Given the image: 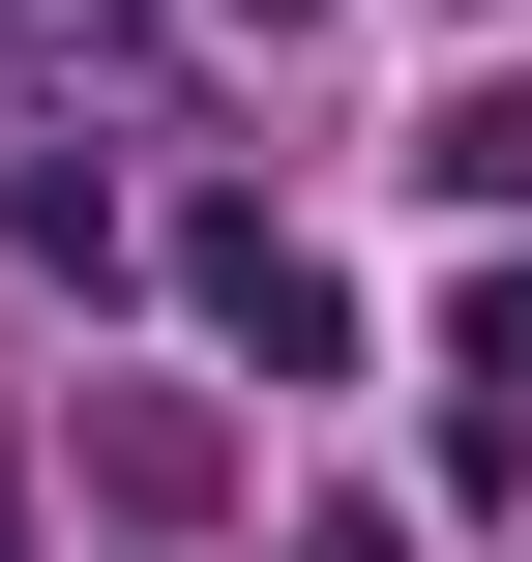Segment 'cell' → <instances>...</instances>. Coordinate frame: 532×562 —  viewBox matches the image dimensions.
Listing matches in <instances>:
<instances>
[{"mask_svg":"<svg viewBox=\"0 0 532 562\" xmlns=\"http://www.w3.org/2000/svg\"><path fill=\"white\" fill-rule=\"evenodd\" d=\"M178 296H207L267 385H326V356H355V296H326V237H296V207H207V237H178Z\"/></svg>","mask_w":532,"mask_h":562,"instance_id":"cell-1","label":"cell"},{"mask_svg":"<svg viewBox=\"0 0 532 562\" xmlns=\"http://www.w3.org/2000/svg\"><path fill=\"white\" fill-rule=\"evenodd\" d=\"M415 178H444V207H532V59H503V89H444V148H415Z\"/></svg>","mask_w":532,"mask_h":562,"instance_id":"cell-2","label":"cell"},{"mask_svg":"<svg viewBox=\"0 0 532 562\" xmlns=\"http://www.w3.org/2000/svg\"><path fill=\"white\" fill-rule=\"evenodd\" d=\"M444 385H503V415H532V267H474V296H444Z\"/></svg>","mask_w":532,"mask_h":562,"instance_id":"cell-3","label":"cell"},{"mask_svg":"<svg viewBox=\"0 0 532 562\" xmlns=\"http://www.w3.org/2000/svg\"><path fill=\"white\" fill-rule=\"evenodd\" d=\"M296 562H415V504H296Z\"/></svg>","mask_w":532,"mask_h":562,"instance_id":"cell-4","label":"cell"},{"mask_svg":"<svg viewBox=\"0 0 532 562\" xmlns=\"http://www.w3.org/2000/svg\"><path fill=\"white\" fill-rule=\"evenodd\" d=\"M207 30H296V0H207Z\"/></svg>","mask_w":532,"mask_h":562,"instance_id":"cell-5","label":"cell"},{"mask_svg":"<svg viewBox=\"0 0 532 562\" xmlns=\"http://www.w3.org/2000/svg\"><path fill=\"white\" fill-rule=\"evenodd\" d=\"M0 562H30V474H0Z\"/></svg>","mask_w":532,"mask_h":562,"instance_id":"cell-6","label":"cell"}]
</instances>
